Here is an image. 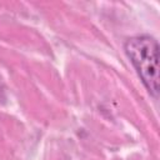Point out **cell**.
<instances>
[{
  "label": "cell",
  "instance_id": "1",
  "mask_svg": "<svg viewBox=\"0 0 160 160\" xmlns=\"http://www.w3.org/2000/svg\"><path fill=\"white\" fill-rule=\"evenodd\" d=\"M125 52L136 69L148 91L158 98L159 95V44L149 36H132L124 44Z\"/></svg>",
  "mask_w": 160,
  "mask_h": 160
},
{
  "label": "cell",
  "instance_id": "2",
  "mask_svg": "<svg viewBox=\"0 0 160 160\" xmlns=\"http://www.w3.org/2000/svg\"><path fill=\"white\" fill-rule=\"evenodd\" d=\"M4 99H5V85H4V82L0 78V101L4 100Z\"/></svg>",
  "mask_w": 160,
  "mask_h": 160
}]
</instances>
